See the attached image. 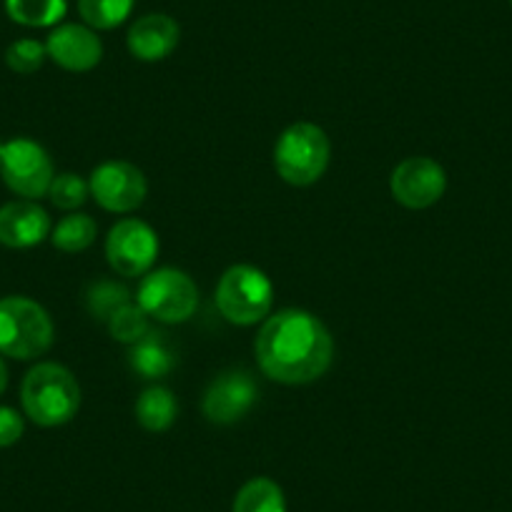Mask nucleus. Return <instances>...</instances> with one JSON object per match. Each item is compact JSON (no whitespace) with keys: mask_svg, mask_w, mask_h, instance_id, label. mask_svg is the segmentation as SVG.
<instances>
[{"mask_svg":"<svg viewBox=\"0 0 512 512\" xmlns=\"http://www.w3.org/2000/svg\"><path fill=\"white\" fill-rule=\"evenodd\" d=\"M256 362L279 384H309L322 377L334 357V339L324 322L304 309H282L259 329Z\"/></svg>","mask_w":512,"mask_h":512,"instance_id":"obj_1","label":"nucleus"},{"mask_svg":"<svg viewBox=\"0 0 512 512\" xmlns=\"http://www.w3.org/2000/svg\"><path fill=\"white\" fill-rule=\"evenodd\" d=\"M21 405L28 420L38 427H61L78 415L81 387L71 369L56 362H41L23 377Z\"/></svg>","mask_w":512,"mask_h":512,"instance_id":"obj_2","label":"nucleus"},{"mask_svg":"<svg viewBox=\"0 0 512 512\" xmlns=\"http://www.w3.org/2000/svg\"><path fill=\"white\" fill-rule=\"evenodd\" d=\"M274 307V284L262 269L236 264L221 274L216 284V309L226 322L251 327L264 322Z\"/></svg>","mask_w":512,"mask_h":512,"instance_id":"obj_3","label":"nucleus"},{"mask_svg":"<svg viewBox=\"0 0 512 512\" xmlns=\"http://www.w3.org/2000/svg\"><path fill=\"white\" fill-rule=\"evenodd\" d=\"M53 322L28 297L0 299V354L18 362L43 357L53 347Z\"/></svg>","mask_w":512,"mask_h":512,"instance_id":"obj_4","label":"nucleus"},{"mask_svg":"<svg viewBox=\"0 0 512 512\" xmlns=\"http://www.w3.org/2000/svg\"><path fill=\"white\" fill-rule=\"evenodd\" d=\"M329 156H332V144L324 128L307 121L292 123L274 146L277 174L292 186L317 184L327 171Z\"/></svg>","mask_w":512,"mask_h":512,"instance_id":"obj_5","label":"nucleus"},{"mask_svg":"<svg viewBox=\"0 0 512 512\" xmlns=\"http://www.w3.org/2000/svg\"><path fill=\"white\" fill-rule=\"evenodd\" d=\"M136 304L161 324H184L199 309V289L196 282L181 269H156L139 284Z\"/></svg>","mask_w":512,"mask_h":512,"instance_id":"obj_6","label":"nucleus"},{"mask_svg":"<svg viewBox=\"0 0 512 512\" xmlns=\"http://www.w3.org/2000/svg\"><path fill=\"white\" fill-rule=\"evenodd\" d=\"M0 176L13 194L38 201L48 196L53 181V161L41 144L31 139H13L0 151Z\"/></svg>","mask_w":512,"mask_h":512,"instance_id":"obj_7","label":"nucleus"},{"mask_svg":"<svg viewBox=\"0 0 512 512\" xmlns=\"http://www.w3.org/2000/svg\"><path fill=\"white\" fill-rule=\"evenodd\" d=\"M159 256V236L146 221L121 219L106 236V259L121 277H146Z\"/></svg>","mask_w":512,"mask_h":512,"instance_id":"obj_8","label":"nucleus"},{"mask_svg":"<svg viewBox=\"0 0 512 512\" xmlns=\"http://www.w3.org/2000/svg\"><path fill=\"white\" fill-rule=\"evenodd\" d=\"M91 196L101 209L111 214H128L144 204L149 184L141 169L128 161H106L98 166L88 181Z\"/></svg>","mask_w":512,"mask_h":512,"instance_id":"obj_9","label":"nucleus"},{"mask_svg":"<svg viewBox=\"0 0 512 512\" xmlns=\"http://www.w3.org/2000/svg\"><path fill=\"white\" fill-rule=\"evenodd\" d=\"M259 402V387L244 369H231L219 374L206 390L201 410L211 425H236L244 420Z\"/></svg>","mask_w":512,"mask_h":512,"instance_id":"obj_10","label":"nucleus"},{"mask_svg":"<svg viewBox=\"0 0 512 512\" xmlns=\"http://www.w3.org/2000/svg\"><path fill=\"white\" fill-rule=\"evenodd\" d=\"M447 189L445 169L427 156H410L390 176V191L397 204L407 209H430Z\"/></svg>","mask_w":512,"mask_h":512,"instance_id":"obj_11","label":"nucleus"},{"mask_svg":"<svg viewBox=\"0 0 512 512\" xmlns=\"http://www.w3.org/2000/svg\"><path fill=\"white\" fill-rule=\"evenodd\" d=\"M48 58L63 71L86 73L96 68L103 58L101 38L88 26H76V23H63L51 31L46 41Z\"/></svg>","mask_w":512,"mask_h":512,"instance_id":"obj_12","label":"nucleus"},{"mask_svg":"<svg viewBox=\"0 0 512 512\" xmlns=\"http://www.w3.org/2000/svg\"><path fill=\"white\" fill-rule=\"evenodd\" d=\"M51 216L36 201H11L0 209V244L11 249H31L51 236Z\"/></svg>","mask_w":512,"mask_h":512,"instance_id":"obj_13","label":"nucleus"},{"mask_svg":"<svg viewBox=\"0 0 512 512\" xmlns=\"http://www.w3.org/2000/svg\"><path fill=\"white\" fill-rule=\"evenodd\" d=\"M179 23L164 13H151V16L139 18L128 31V51L139 61L156 63L169 58L179 46Z\"/></svg>","mask_w":512,"mask_h":512,"instance_id":"obj_14","label":"nucleus"},{"mask_svg":"<svg viewBox=\"0 0 512 512\" xmlns=\"http://www.w3.org/2000/svg\"><path fill=\"white\" fill-rule=\"evenodd\" d=\"M128 367L144 379H161L176 367V354L164 332L149 329L139 342L128 347Z\"/></svg>","mask_w":512,"mask_h":512,"instance_id":"obj_15","label":"nucleus"},{"mask_svg":"<svg viewBox=\"0 0 512 512\" xmlns=\"http://www.w3.org/2000/svg\"><path fill=\"white\" fill-rule=\"evenodd\" d=\"M176 415H179V405H176L174 392L159 384L141 392L136 400V420L149 432H166L176 422Z\"/></svg>","mask_w":512,"mask_h":512,"instance_id":"obj_16","label":"nucleus"},{"mask_svg":"<svg viewBox=\"0 0 512 512\" xmlns=\"http://www.w3.org/2000/svg\"><path fill=\"white\" fill-rule=\"evenodd\" d=\"M66 0H6V13L13 23L26 28H51L66 18Z\"/></svg>","mask_w":512,"mask_h":512,"instance_id":"obj_17","label":"nucleus"},{"mask_svg":"<svg viewBox=\"0 0 512 512\" xmlns=\"http://www.w3.org/2000/svg\"><path fill=\"white\" fill-rule=\"evenodd\" d=\"M231 512H287L282 487L269 477H254L234 497Z\"/></svg>","mask_w":512,"mask_h":512,"instance_id":"obj_18","label":"nucleus"},{"mask_svg":"<svg viewBox=\"0 0 512 512\" xmlns=\"http://www.w3.org/2000/svg\"><path fill=\"white\" fill-rule=\"evenodd\" d=\"M98 226L96 221L88 214H68L63 216L56 224V229L51 231V241L58 251H66V254H78V251H86L88 246L96 241Z\"/></svg>","mask_w":512,"mask_h":512,"instance_id":"obj_19","label":"nucleus"},{"mask_svg":"<svg viewBox=\"0 0 512 512\" xmlns=\"http://www.w3.org/2000/svg\"><path fill=\"white\" fill-rule=\"evenodd\" d=\"M136 0H78V13L93 31H111L128 21Z\"/></svg>","mask_w":512,"mask_h":512,"instance_id":"obj_20","label":"nucleus"},{"mask_svg":"<svg viewBox=\"0 0 512 512\" xmlns=\"http://www.w3.org/2000/svg\"><path fill=\"white\" fill-rule=\"evenodd\" d=\"M126 304H131V292L111 279H98L86 292V309L98 322H108Z\"/></svg>","mask_w":512,"mask_h":512,"instance_id":"obj_21","label":"nucleus"},{"mask_svg":"<svg viewBox=\"0 0 512 512\" xmlns=\"http://www.w3.org/2000/svg\"><path fill=\"white\" fill-rule=\"evenodd\" d=\"M108 332L116 342L131 344L139 342L146 332H149V314L139 307V304H126V307L118 309L111 319L106 322Z\"/></svg>","mask_w":512,"mask_h":512,"instance_id":"obj_22","label":"nucleus"},{"mask_svg":"<svg viewBox=\"0 0 512 512\" xmlns=\"http://www.w3.org/2000/svg\"><path fill=\"white\" fill-rule=\"evenodd\" d=\"M46 58V43L36 41V38H21V41L11 43L6 51L8 68H11L13 73H18V76H31V73L41 71Z\"/></svg>","mask_w":512,"mask_h":512,"instance_id":"obj_23","label":"nucleus"},{"mask_svg":"<svg viewBox=\"0 0 512 512\" xmlns=\"http://www.w3.org/2000/svg\"><path fill=\"white\" fill-rule=\"evenodd\" d=\"M88 196H91V189H88V184L78 174L53 176L51 189H48V199L53 201V206L63 211L81 209Z\"/></svg>","mask_w":512,"mask_h":512,"instance_id":"obj_24","label":"nucleus"},{"mask_svg":"<svg viewBox=\"0 0 512 512\" xmlns=\"http://www.w3.org/2000/svg\"><path fill=\"white\" fill-rule=\"evenodd\" d=\"M23 417L13 407H0V447L16 445L23 437Z\"/></svg>","mask_w":512,"mask_h":512,"instance_id":"obj_25","label":"nucleus"},{"mask_svg":"<svg viewBox=\"0 0 512 512\" xmlns=\"http://www.w3.org/2000/svg\"><path fill=\"white\" fill-rule=\"evenodd\" d=\"M6 387H8V367H6V362L0 359V395L6 392Z\"/></svg>","mask_w":512,"mask_h":512,"instance_id":"obj_26","label":"nucleus"},{"mask_svg":"<svg viewBox=\"0 0 512 512\" xmlns=\"http://www.w3.org/2000/svg\"><path fill=\"white\" fill-rule=\"evenodd\" d=\"M0 151H3V141H0Z\"/></svg>","mask_w":512,"mask_h":512,"instance_id":"obj_27","label":"nucleus"},{"mask_svg":"<svg viewBox=\"0 0 512 512\" xmlns=\"http://www.w3.org/2000/svg\"><path fill=\"white\" fill-rule=\"evenodd\" d=\"M510 3H512V0H510Z\"/></svg>","mask_w":512,"mask_h":512,"instance_id":"obj_28","label":"nucleus"}]
</instances>
